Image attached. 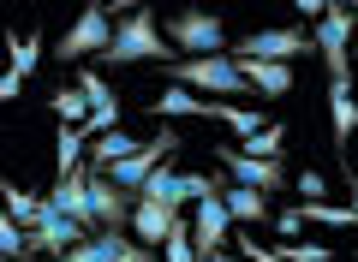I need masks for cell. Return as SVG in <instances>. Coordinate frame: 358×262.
<instances>
[{"mask_svg":"<svg viewBox=\"0 0 358 262\" xmlns=\"http://www.w3.org/2000/svg\"><path fill=\"white\" fill-rule=\"evenodd\" d=\"M102 60H114V66H173L179 60V48L167 42V30L155 24V13L150 6H120V36H114V48L102 54Z\"/></svg>","mask_w":358,"mask_h":262,"instance_id":"cell-1","label":"cell"},{"mask_svg":"<svg viewBox=\"0 0 358 262\" xmlns=\"http://www.w3.org/2000/svg\"><path fill=\"white\" fill-rule=\"evenodd\" d=\"M299 197L305 203H329V179L322 173H299Z\"/></svg>","mask_w":358,"mask_h":262,"instance_id":"cell-25","label":"cell"},{"mask_svg":"<svg viewBox=\"0 0 358 262\" xmlns=\"http://www.w3.org/2000/svg\"><path fill=\"white\" fill-rule=\"evenodd\" d=\"M203 262H239V250H221V256H203Z\"/></svg>","mask_w":358,"mask_h":262,"instance_id":"cell-28","label":"cell"},{"mask_svg":"<svg viewBox=\"0 0 358 262\" xmlns=\"http://www.w3.org/2000/svg\"><path fill=\"white\" fill-rule=\"evenodd\" d=\"M281 143H287V125H281V119H268L251 143H239V155H257V161H281Z\"/></svg>","mask_w":358,"mask_h":262,"instance_id":"cell-18","label":"cell"},{"mask_svg":"<svg viewBox=\"0 0 358 262\" xmlns=\"http://www.w3.org/2000/svg\"><path fill=\"white\" fill-rule=\"evenodd\" d=\"M48 203H54V214H66V221H84L90 233H102V226H96V203H90V167H84V173H72V179H54Z\"/></svg>","mask_w":358,"mask_h":262,"instance_id":"cell-9","label":"cell"},{"mask_svg":"<svg viewBox=\"0 0 358 262\" xmlns=\"http://www.w3.org/2000/svg\"><path fill=\"white\" fill-rule=\"evenodd\" d=\"M84 150H90V138L84 131H72V125H60V138H54V167H60V179H72V173H84Z\"/></svg>","mask_w":358,"mask_h":262,"instance_id":"cell-17","label":"cell"},{"mask_svg":"<svg viewBox=\"0 0 358 262\" xmlns=\"http://www.w3.org/2000/svg\"><path fill=\"white\" fill-rule=\"evenodd\" d=\"M299 226H305V209H275V238L281 245H299Z\"/></svg>","mask_w":358,"mask_h":262,"instance_id":"cell-24","label":"cell"},{"mask_svg":"<svg viewBox=\"0 0 358 262\" xmlns=\"http://www.w3.org/2000/svg\"><path fill=\"white\" fill-rule=\"evenodd\" d=\"M167 42L179 48V60H209V54H233L227 48V24L203 6H185V13L167 18Z\"/></svg>","mask_w":358,"mask_h":262,"instance_id":"cell-3","label":"cell"},{"mask_svg":"<svg viewBox=\"0 0 358 262\" xmlns=\"http://www.w3.org/2000/svg\"><path fill=\"white\" fill-rule=\"evenodd\" d=\"M299 209H305V226H358V214L341 203H299Z\"/></svg>","mask_w":358,"mask_h":262,"instance_id":"cell-20","label":"cell"},{"mask_svg":"<svg viewBox=\"0 0 358 262\" xmlns=\"http://www.w3.org/2000/svg\"><path fill=\"white\" fill-rule=\"evenodd\" d=\"M310 48H317L310 30H299V24H268V30H251V36L233 42V60H281V66H293L299 54H310Z\"/></svg>","mask_w":358,"mask_h":262,"instance_id":"cell-5","label":"cell"},{"mask_svg":"<svg viewBox=\"0 0 358 262\" xmlns=\"http://www.w3.org/2000/svg\"><path fill=\"white\" fill-rule=\"evenodd\" d=\"M114 36H120V18L108 13V6H84V13L72 18V30L54 42V54H60V60H72V66H84L90 54L102 60V54L114 48Z\"/></svg>","mask_w":358,"mask_h":262,"instance_id":"cell-4","label":"cell"},{"mask_svg":"<svg viewBox=\"0 0 358 262\" xmlns=\"http://www.w3.org/2000/svg\"><path fill=\"white\" fill-rule=\"evenodd\" d=\"M162 262H203V256H197V238H192V221H179L173 233H167V245H162Z\"/></svg>","mask_w":358,"mask_h":262,"instance_id":"cell-19","label":"cell"},{"mask_svg":"<svg viewBox=\"0 0 358 262\" xmlns=\"http://www.w3.org/2000/svg\"><path fill=\"white\" fill-rule=\"evenodd\" d=\"M173 185H179V167H173V161H167V167H162V173H155V179H150V185H143V203H167V209H173Z\"/></svg>","mask_w":358,"mask_h":262,"instance_id":"cell-22","label":"cell"},{"mask_svg":"<svg viewBox=\"0 0 358 262\" xmlns=\"http://www.w3.org/2000/svg\"><path fill=\"white\" fill-rule=\"evenodd\" d=\"M221 197H227V214H233V226H245V233H251V226H263L268 214H275V197H268V191H251V185H227Z\"/></svg>","mask_w":358,"mask_h":262,"instance_id":"cell-13","label":"cell"},{"mask_svg":"<svg viewBox=\"0 0 358 262\" xmlns=\"http://www.w3.org/2000/svg\"><path fill=\"white\" fill-rule=\"evenodd\" d=\"M215 161H221V173H227V185H251V191H268V197L287 185L281 161H257V155H239V150H227V143L215 150Z\"/></svg>","mask_w":358,"mask_h":262,"instance_id":"cell-7","label":"cell"},{"mask_svg":"<svg viewBox=\"0 0 358 262\" xmlns=\"http://www.w3.org/2000/svg\"><path fill=\"white\" fill-rule=\"evenodd\" d=\"M239 72H245V84L257 89V96H287L293 89V66H281V60H239Z\"/></svg>","mask_w":358,"mask_h":262,"instance_id":"cell-14","label":"cell"},{"mask_svg":"<svg viewBox=\"0 0 358 262\" xmlns=\"http://www.w3.org/2000/svg\"><path fill=\"white\" fill-rule=\"evenodd\" d=\"M329 125H334V150H346L358 131V96H352V78H334L329 84Z\"/></svg>","mask_w":358,"mask_h":262,"instance_id":"cell-12","label":"cell"},{"mask_svg":"<svg viewBox=\"0 0 358 262\" xmlns=\"http://www.w3.org/2000/svg\"><path fill=\"white\" fill-rule=\"evenodd\" d=\"M352 13H358V6H352Z\"/></svg>","mask_w":358,"mask_h":262,"instance_id":"cell-30","label":"cell"},{"mask_svg":"<svg viewBox=\"0 0 358 262\" xmlns=\"http://www.w3.org/2000/svg\"><path fill=\"white\" fill-rule=\"evenodd\" d=\"M227 226H233V214H227V197H203L192 209V238H197V256H221L227 250Z\"/></svg>","mask_w":358,"mask_h":262,"instance_id":"cell-8","label":"cell"},{"mask_svg":"<svg viewBox=\"0 0 358 262\" xmlns=\"http://www.w3.org/2000/svg\"><path fill=\"white\" fill-rule=\"evenodd\" d=\"M120 262H162V256H155L150 245H138V238H131V245H126V256H120Z\"/></svg>","mask_w":358,"mask_h":262,"instance_id":"cell-27","label":"cell"},{"mask_svg":"<svg viewBox=\"0 0 358 262\" xmlns=\"http://www.w3.org/2000/svg\"><path fill=\"white\" fill-rule=\"evenodd\" d=\"M352 6H329V13L317 18V30H310V36H317V54H322V66H329V84L334 78H352Z\"/></svg>","mask_w":358,"mask_h":262,"instance_id":"cell-6","label":"cell"},{"mask_svg":"<svg viewBox=\"0 0 358 262\" xmlns=\"http://www.w3.org/2000/svg\"><path fill=\"white\" fill-rule=\"evenodd\" d=\"M233 250H239V256H245V262H287V256H281V250H268V245H257V238H251V233H245V226H239V238H233Z\"/></svg>","mask_w":358,"mask_h":262,"instance_id":"cell-23","label":"cell"},{"mask_svg":"<svg viewBox=\"0 0 358 262\" xmlns=\"http://www.w3.org/2000/svg\"><path fill=\"white\" fill-rule=\"evenodd\" d=\"M352 214H358V173H352Z\"/></svg>","mask_w":358,"mask_h":262,"instance_id":"cell-29","label":"cell"},{"mask_svg":"<svg viewBox=\"0 0 358 262\" xmlns=\"http://www.w3.org/2000/svg\"><path fill=\"white\" fill-rule=\"evenodd\" d=\"M143 143L131 138V131H108V138H96L90 143V167H96V173H114L120 161H126V155H138Z\"/></svg>","mask_w":358,"mask_h":262,"instance_id":"cell-15","label":"cell"},{"mask_svg":"<svg viewBox=\"0 0 358 262\" xmlns=\"http://www.w3.org/2000/svg\"><path fill=\"white\" fill-rule=\"evenodd\" d=\"M18 96H24V78L6 72V78H0V101H18Z\"/></svg>","mask_w":358,"mask_h":262,"instance_id":"cell-26","label":"cell"},{"mask_svg":"<svg viewBox=\"0 0 358 262\" xmlns=\"http://www.w3.org/2000/svg\"><path fill=\"white\" fill-rule=\"evenodd\" d=\"M0 197H6V221H18L24 233H36V226H48V221H54L48 191H42V197H30L24 185H13V179H6V185H0Z\"/></svg>","mask_w":358,"mask_h":262,"instance_id":"cell-11","label":"cell"},{"mask_svg":"<svg viewBox=\"0 0 358 262\" xmlns=\"http://www.w3.org/2000/svg\"><path fill=\"white\" fill-rule=\"evenodd\" d=\"M6 48H13V72H18V78L36 72V60H42V36H18V30H13V36H6Z\"/></svg>","mask_w":358,"mask_h":262,"instance_id":"cell-21","label":"cell"},{"mask_svg":"<svg viewBox=\"0 0 358 262\" xmlns=\"http://www.w3.org/2000/svg\"><path fill=\"white\" fill-rule=\"evenodd\" d=\"M48 108H54V119H60V125H72V131H84V125H90V113H96V108H90V96H84L78 84L54 89V96H48Z\"/></svg>","mask_w":358,"mask_h":262,"instance_id":"cell-16","label":"cell"},{"mask_svg":"<svg viewBox=\"0 0 358 262\" xmlns=\"http://www.w3.org/2000/svg\"><path fill=\"white\" fill-rule=\"evenodd\" d=\"M167 84L197 89V96H209V101H251V96H257V89L245 84V72H239V60H233V54H209V60H173V66H167Z\"/></svg>","mask_w":358,"mask_h":262,"instance_id":"cell-2","label":"cell"},{"mask_svg":"<svg viewBox=\"0 0 358 262\" xmlns=\"http://www.w3.org/2000/svg\"><path fill=\"white\" fill-rule=\"evenodd\" d=\"M179 221H185L179 209H167V203H143V197H138V209H131V238H138V245H150V250H162L167 233H173Z\"/></svg>","mask_w":358,"mask_h":262,"instance_id":"cell-10","label":"cell"}]
</instances>
